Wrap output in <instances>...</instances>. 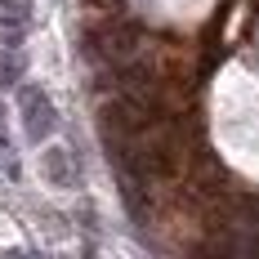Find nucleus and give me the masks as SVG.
<instances>
[{
	"label": "nucleus",
	"mask_w": 259,
	"mask_h": 259,
	"mask_svg": "<svg viewBox=\"0 0 259 259\" xmlns=\"http://www.w3.org/2000/svg\"><path fill=\"white\" fill-rule=\"evenodd\" d=\"M18 72H23V58H18V54H14V58H9V63H5V76H9V85H14V76H18Z\"/></svg>",
	"instance_id": "0eeeda50"
},
{
	"label": "nucleus",
	"mask_w": 259,
	"mask_h": 259,
	"mask_svg": "<svg viewBox=\"0 0 259 259\" xmlns=\"http://www.w3.org/2000/svg\"><path fill=\"white\" fill-rule=\"evenodd\" d=\"M40 170H45V179H50L54 188H72V183H76L72 152H63V148H50V152L40 156Z\"/></svg>",
	"instance_id": "20e7f679"
},
{
	"label": "nucleus",
	"mask_w": 259,
	"mask_h": 259,
	"mask_svg": "<svg viewBox=\"0 0 259 259\" xmlns=\"http://www.w3.org/2000/svg\"><path fill=\"white\" fill-rule=\"evenodd\" d=\"M18 107H23V130L31 143H45L54 130H58V112H54L50 94L40 85H23L18 90Z\"/></svg>",
	"instance_id": "f03ea898"
},
{
	"label": "nucleus",
	"mask_w": 259,
	"mask_h": 259,
	"mask_svg": "<svg viewBox=\"0 0 259 259\" xmlns=\"http://www.w3.org/2000/svg\"><path fill=\"white\" fill-rule=\"evenodd\" d=\"M27 23H31V0H0V27H5L9 45L23 40Z\"/></svg>",
	"instance_id": "7ed1b4c3"
},
{
	"label": "nucleus",
	"mask_w": 259,
	"mask_h": 259,
	"mask_svg": "<svg viewBox=\"0 0 259 259\" xmlns=\"http://www.w3.org/2000/svg\"><path fill=\"white\" fill-rule=\"evenodd\" d=\"M139 40H143L139 23H130V18H116V14H112V23H99V27L85 31V54L99 58V63H125L130 54L139 50Z\"/></svg>",
	"instance_id": "f257e3e1"
},
{
	"label": "nucleus",
	"mask_w": 259,
	"mask_h": 259,
	"mask_svg": "<svg viewBox=\"0 0 259 259\" xmlns=\"http://www.w3.org/2000/svg\"><path fill=\"white\" fill-rule=\"evenodd\" d=\"M85 5H94V9H103V14H121V9H125V0H85Z\"/></svg>",
	"instance_id": "423d86ee"
},
{
	"label": "nucleus",
	"mask_w": 259,
	"mask_h": 259,
	"mask_svg": "<svg viewBox=\"0 0 259 259\" xmlns=\"http://www.w3.org/2000/svg\"><path fill=\"white\" fill-rule=\"evenodd\" d=\"M0 175L18 179V161L9 156V134H5V107H0Z\"/></svg>",
	"instance_id": "39448f33"
}]
</instances>
